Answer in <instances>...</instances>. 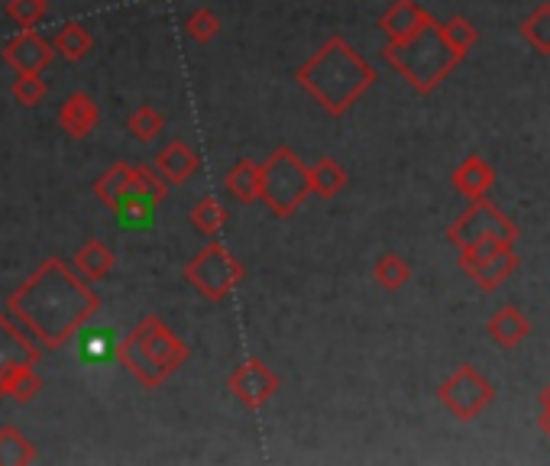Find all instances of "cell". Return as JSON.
<instances>
[{
    "instance_id": "obj_1",
    "label": "cell",
    "mask_w": 550,
    "mask_h": 466,
    "mask_svg": "<svg viewBox=\"0 0 550 466\" xmlns=\"http://www.w3.org/2000/svg\"><path fill=\"white\" fill-rule=\"evenodd\" d=\"M10 318L43 350H62L101 311V295L62 256H49L7 298Z\"/></svg>"
},
{
    "instance_id": "obj_2",
    "label": "cell",
    "mask_w": 550,
    "mask_h": 466,
    "mask_svg": "<svg viewBox=\"0 0 550 466\" xmlns=\"http://www.w3.org/2000/svg\"><path fill=\"white\" fill-rule=\"evenodd\" d=\"M295 81L318 101V107H324V114L343 117L376 85V68L343 36H330L314 56L295 68Z\"/></svg>"
},
{
    "instance_id": "obj_3",
    "label": "cell",
    "mask_w": 550,
    "mask_h": 466,
    "mask_svg": "<svg viewBox=\"0 0 550 466\" xmlns=\"http://www.w3.org/2000/svg\"><path fill=\"white\" fill-rule=\"evenodd\" d=\"M114 356L143 389H159L162 382H169V376H175L178 369L188 363L191 350L185 347V340H178L169 331V324H165L159 314H146V318L120 340Z\"/></svg>"
},
{
    "instance_id": "obj_4",
    "label": "cell",
    "mask_w": 550,
    "mask_h": 466,
    "mask_svg": "<svg viewBox=\"0 0 550 466\" xmlns=\"http://www.w3.org/2000/svg\"><path fill=\"white\" fill-rule=\"evenodd\" d=\"M382 59L389 62L418 94H431L463 59L447 46L440 23H428L405 43H385Z\"/></svg>"
},
{
    "instance_id": "obj_5",
    "label": "cell",
    "mask_w": 550,
    "mask_h": 466,
    "mask_svg": "<svg viewBox=\"0 0 550 466\" xmlns=\"http://www.w3.org/2000/svg\"><path fill=\"white\" fill-rule=\"evenodd\" d=\"M39 360L43 347L10 318V311H0V399L30 405L43 392V379L36 373Z\"/></svg>"
},
{
    "instance_id": "obj_6",
    "label": "cell",
    "mask_w": 550,
    "mask_h": 466,
    "mask_svg": "<svg viewBox=\"0 0 550 466\" xmlns=\"http://www.w3.org/2000/svg\"><path fill=\"white\" fill-rule=\"evenodd\" d=\"M311 195L308 166L292 146H279L259 166V198L275 217H292Z\"/></svg>"
},
{
    "instance_id": "obj_7",
    "label": "cell",
    "mask_w": 550,
    "mask_h": 466,
    "mask_svg": "<svg viewBox=\"0 0 550 466\" xmlns=\"http://www.w3.org/2000/svg\"><path fill=\"white\" fill-rule=\"evenodd\" d=\"M182 276L204 301L217 305V301H224L246 279V269L240 259L214 237L208 246H201V250L188 259Z\"/></svg>"
},
{
    "instance_id": "obj_8",
    "label": "cell",
    "mask_w": 550,
    "mask_h": 466,
    "mask_svg": "<svg viewBox=\"0 0 550 466\" xmlns=\"http://www.w3.org/2000/svg\"><path fill=\"white\" fill-rule=\"evenodd\" d=\"M437 399L453 418L473 421L483 415V408L495 402V386L473 363H463L437 386Z\"/></svg>"
},
{
    "instance_id": "obj_9",
    "label": "cell",
    "mask_w": 550,
    "mask_h": 466,
    "mask_svg": "<svg viewBox=\"0 0 550 466\" xmlns=\"http://www.w3.org/2000/svg\"><path fill=\"white\" fill-rule=\"evenodd\" d=\"M450 243L463 250V246H476L483 240H499V243H515L518 240V227L508 221V217L495 208L489 198H473L470 208H466L457 221L447 227Z\"/></svg>"
},
{
    "instance_id": "obj_10",
    "label": "cell",
    "mask_w": 550,
    "mask_h": 466,
    "mask_svg": "<svg viewBox=\"0 0 550 466\" xmlns=\"http://www.w3.org/2000/svg\"><path fill=\"white\" fill-rule=\"evenodd\" d=\"M521 259L515 256L512 243L483 240L476 246H463L460 250V269L470 276L483 292H495L499 285L518 269Z\"/></svg>"
},
{
    "instance_id": "obj_11",
    "label": "cell",
    "mask_w": 550,
    "mask_h": 466,
    "mask_svg": "<svg viewBox=\"0 0 550 466\" xmlns=\"http://www.w3.org/2000/svg\"><path fill=\"white\" fill-rule=\"evenodd\" d=\"M227 392L237 402H243L250 411H259L272 402V395L279 392V376L272 373V366H266L263 360L250 356L243 366H237L227 376Z\"/></svg>"
},
{
    "instance_id": "obj_12",
    "label": "cell",
    "mask_w": 550,
    "mask_h": 466,
    "mask_svg": "<svg viewBox=\"0 0 550 466\" xmlns=\"http://www.w3.org/2000/svg\"><path fill=\"white\" fill-rule=\"evenodd\" d=\"M55 59L52 43H46L36 30H20L4 46V62L17 75H43Z\"/></svg>"
},
{
    "instance_id": "obj_13",
    "label": "cell",
    "mask_w": 550,
    "mask_h": 466,
    "mask_svg": "<svg viewBox=\"0 0 550 466\" xmlns=\"http://www.w3.org/2000/svg\"><path fill=\"white\" fill-rule=\"evenodd\" d=\"M428 23H434V17L418 0H392V7L379 17V30L385 33L389 43H405V39L421 33Z\"/></svg>"
},
{
    "instance_id": "obj_14",
    "label": "cell",
    "mask_w": 550,
    "mask_h": 466,
    "mask_svg": "<svg viewBox=\"0 0 550 466\" xmlns=\"http://www.w3.org/2000/svg\"><path fill=\"white\" fill-rule=\"evenodd\" d=\"M98 120H101V107L85 91H72L59 107V127L72 136V140L91 136L94 127H98Z\"/></svg>"
},
{
    "instance_id": "obj_15",
    "label": "cell",
    "mask_w": 550,
    "mask_h": 466,
    "mask_svg": "<svg viewBox=\"0 0 550 466\" xmlns=\"http://www.w3.org/2000/svg\"><path fill=\"white\" fill-rule=\"evenodd\" d=\"M156 169H159V175H162L169 185H185L191 175H198V169H201V156H198L195 149H191L185 140H172V143H165V146L159 149Z\"/></svg>"
},
{
    "instance_id": "obj_16",
    "label": "cell",
    "mask_w": 550,
    "mask_h": 466,
    "mask_svg": "<svg viewBox=\"0 0 550 466\" xmlns=\"http://www.w3.org/2000/svg\"><path fill=\"white\" fill-rule=\"evenodd\" d=\"M450 185L453 191H460L463 198H486L492 185H495V169L483 156H466L457 169L450 175Z\"/></svg>"
},
{
    "instance_id": "obj_17",
    "label": "cell",
    "mask_w": 550,
    "mask_h": 466,
    "mask_svg": "<svg viewBox=\"0 0 550 466\" xmlns=\"http://www.w3.org/2000/svg\"><path fill=\"white\" fill-rule=\"evenodd\" d=\"M489 337L495 340L499 347H505V350H515V347H521L528 340V334H531V321L525 318V311L521 308H515V305H505V308H499L489 318Z\"/></svg>"
},
{
    "instance_id": "obj_18",
    "label": "cell",
    "mask_w": 550,
    "mask_h": 466,
    "mask_svg": "<svg viewBox=\"0 0 550 466\" xmlns=\"http://www.w3.org/2000/svg\"><path fill=\"white\" fill-rule=\"evenodd\" d=\"M130 195H133V166H127V162H114V166L104 175H98V182H94V198L114 214Z\"/></svg>"
},
{
    "instance_id": "obj_19",
    "label": "cell",
    "mask_w": 550,
    "mask_h": 466,
    "mask_svg": "<svg viewBox=\"0 0 550 466\" xmlns=\"http://www.w3.org/2000/svg\"><path fill=\"white\" fill-rule=\"evenodd\" d=\"M114 263H117L114 250L104 246L101 240H85L75 250V256H72V266L78 269V276H85L88 282L107 279L110 272H114Z\"/></svg>"
},
{
    "instance_id": "obj_20",
    "label": "cell",
    "mask_w": 550,
    "mask_h": 466,
    "mask_svg": "<svg viewBox=\"0 0 550 466\" xmlns=\"http://www.w3.org/2000/svg\"><path fill=\"white\" fill-rule=\"evenodd\" d=\"M308 178H311V195H318L324 201H334L350 182L347 169H343L340 162L330 159V156H324V159L314 162V166H308Z\"/></svg>"
},
{
    "instance_id": "obj_21",
    "label": "cell",
    "mask_w": 550,
    "mask_h": 466,
    "mask_svg": "<svg viewBox=\"0 0 550 466\" xmlns=\"http://www.w3.org/2000/svg\"><path fill=\"white\" fill-rule=\"evenodd\" d=\"M52 49L59 52V56L65 62H81L85 56H91V49H94V36L85 23H78V20H68L59 33H55V43Z\"/></svg>"
},
{
    "instance_id": "obj_22",
    "label": "cell",
    "mask_w": 550,
    "mask_h": 466,
    "mask_svg": "<svg viewBox=\"0 0 550 466\" xmlns=\"http://www.w3.org/2000/svg\"><path fill=\"white\" fill-rule=\"evenodd\" d=\"M224 188L230 198H237L240 204H253L259 198V162L256 159H240L237 166H230Z\"/></svg>"
},
{
    "instance_id": "obj_23",
    "label": "cell",
    "mask_w": 550,
    "mask_h": 466,
    "mask_svg": "<svg viewBox=\"0 0 550 466\" xmlns=\"http://www.w3.org/2000/svg\"><path fill=\"white\" fill-rule=\"evenodd\" d=\"M188 221H191V227L201 233V237H211L214 240V237H220V230L227 227L230 211L214 195H208V198H201L195 208H191Z\"/></svg>"
},
{
    "instance_id": "obj_24",
    "label": "cell",
    "mask_w": 550,
    "mask_h": 466,
    "mask_svg": "<svg viewBox=\"0 0 550 466\" xmlns=\"http://www.w3.org/2000/svg\"><path fill=\"white\" fill-rule=\"evenodd\" d=\"M36 460V447L20 428L4 424L0 428V466H30Z\"/></svg>"
},
{
    "instance_id": "obj_25",
    "label": "cell",
    "mask_w": 550,
    "mask_h": 466,
    "mask_svg": "<svg viewBox=\"0 0 550 466\" xmlns=\"http://www.w3.org/2000/svg\"><path fill=\"white\" fill-rule=\"evenodd\" d=\"M373 279L382 285L385 292L405 289V285L411 282V266H408V259L398 256V253H385V256H379L376 266H373Z\"/></svg>"
},
{
    "instance_id": "obj_26",
    "label": "cell",
    "mask_w": 550,
    "mask_h": 466,
    "mask_svg": "<svg viewBox=\"0 0 550 466\" xmlns=\"http://www.w3.org/2000/svg\"><path fill=\"white\" fill-rule=\"evenodd\" d=\"M133 195L159 208L169 198V182L159 175L156 166H133Z\"/></svg>"
},
{
    "instance_id": "obj_27",
    "label": "cell",
    "mask_w": 550,
    "mask_h": 466,
    "mask_svg": "<svg viewBox=\"0 0 550 466\" xmlns=\"http://www.w3.org/2000/svg\"><path fill=\"white\" fill-rule=\"evenodd\" d=\"M521 36L534 52L550 56V4H541L538 10L528 13L525 23H521Z\"/></svg>"
},
{
    "instance_id": "obj_28",
    "label": "cell",
    "mask_w": 550,
    "mask_h": 466,
    "mask_svg": "<svg viewBox=\"0 0 550 466\" xmlns=\"http://www.w3.org/2000/svg\"><path fill=\"white\" fill-rule=\"evenodd\" d=\"M440 33H444L447 46L457 52V56L463 59L466 52H470L476 43H479V30L466 20V17H450L447 23H440Z\"/></svg>"
},
{
    "instance_id": "obj_29",
    "label": "cell",
    "mask_w": 550,
    "mask_h": 466,
    "mask_svg": "<svg viewBox=\"0 0 550 466\" xmlns=\"http://www.w3.org/2000/svg\"><path fill=\"white\" fill-rule=\"evenodd\" d=\"M127 130H130L140 143H153L156 136L165 130V117L156 111V107L143 104V107H136V111L127 117Z\"/></svg>"
},
{
    "instance_id": "obj_30",
    "label": "cell",
    "mask_w": 550,
    "mask_h": 466,
    "mask_svg": "<svg viewBox=\"0 0 550 466\" xmlns=\"http://www.w3.org/2000/svg\"><path fill=\"white\" fill-rule=\"evenodd\" d=\"M220 30H224V26H220V17L211 7H195L185 17V33L195 39V43H201V46L211 43V39H217Z\"/></svg>"
},
{
    "instance_id": "obj_31",
    "label": "cell",
    "mask_w": 550,
    "mask_h": 466,
    "mask_svg": "<svg viewBox=\"0 0 550 466\" xmlns=\"http://www.w3.org/2000/svg\"><path fill=\"white\" fill-rule=\"evenodd\" d=\"M10 94L20 107H39L46 101L49 85L43 81V75H17L10 85Z\"/></svg>"
},
{
    "instance_id": "obj_32",
    "label": "cell",
    "mask_w": 550,
    "mask_h": 466,
    "mask_svg": "<svg viewBox=\"0 0 550 466\" xmlns=\"http://www.w3.org/2000/svg\"><path fill=\"white\" fill-rule=\"evenodd\" d=\"M49 0H10L7 4V17L20 26V30H36L39 23L46 20Z\"/></svg>"
},
{
    "instance_id": "obj_33",
    "label": "cell",
    "mask_w": 550,
    "mask_h": 466,
    "mask_svg": "<svg viewBox=\"0 0 550 466\" xmlns=\"http://www.w3.org/2000/svg\"><path fill=\"white\" fill-rule=\"evenodd\" d=\"M538 428H541V434L550 441V408H541V415H538Z\"/></svg>"
},
{
    "instance_id": "obj_34",
    "label": "cell",
    "mask_w": 550,
    "mask_h": 466,
    "mask_svg": "<svg viewBox=\"0 0 550 466\" xmlns=\"http://www.w3.org/2000/svg\"><path fill=\"white\" fill-rule=\"evenodd\" d=\"M541 408H550V382L541 389Z\"/></svg>"
}]
</instances>
